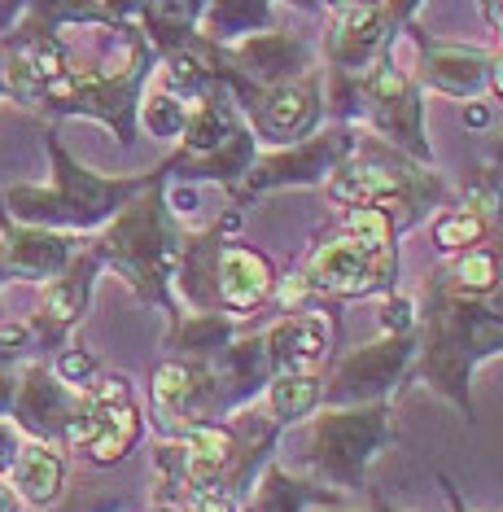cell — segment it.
I'll return each instance as SVG.
<instances>
[{"label":"cell","instance_id":"cell-1","mask_svg":"<svg viewBox=\"0 0 503 512\" xmlns=\"http://www.w3.org/2000/svg\"><path fill=\"white\" fill-rule=\"evenodd\" d=\"M503 351V289L490 298H455L434 289V307L420 337V377L447 394L455 412L473 421L469 377L482 359Z\"/></svg>","mask_w":503,"mask_h":512},{"label":"cell","instance_id":"cell-2","mask_svg":"<svg viewBox=\"0 0 503 512\" xmlns=\"http://www.w3.org/2000/svg\"><path fill=\"white\" fill-rule=\"evenodd\" d=\"M49 154H53V180L57 184L53 189H31V184L9 189L5 211L14 219H22L27 228H49V232H66V237L119 219L127 206L162 176V167L154 176H123V180L92 176L88 167H79V162L66 154L57 136H49Z\"/></svg>","mask_w":503,"mask_h":512},{"label":"cell","instance_id":"cell-3","mask_svg":"<svg viewBox=\"0 0 503 512\" xmlns=\"http://www.w3.org/2000/svg\"><path fill=\"white\" fill-rule=\"evenodd\" d=\"M167 167H162V176H167ZM158 180L149 184L110 228L97 232L92 250L101 254V263H114V272L127 276L140 298L158 302V307L175 320L171 281H175V272H180L184 237H189V232H180L171 224V206H167V197L158 193Z\"/></svg>","mask_w":503,"mask_h":512},{"label":"cell","instance_id":"cell-4","mask_svg":"<svg viewBox=\"0 0 503 512\" xmlns=\"http://www.w3.org/2000/svg\"><path fill=\"white\" fill-rule=\"evenodd\" d=\"M390 442V399L364 407H324L307 425V464L324 486L355 491Z\"/></svg>","mask_w":503,"mask_h":512},{"label":"cell","instance_id":"cell-5","mask_svg":"<svg viewBox=\"0 0 503 512\" xmlns=\"http://www.w3.org/2000/svg\"><path fill=\"white\" fill-rule=\"evenodd\" d=\"M329 197L342 206H381V211L407 206V211H420L425 202H442V184L420 162L403 158L399 149L381 141H359L355 154L333 171Z\"/></svg>","mask_w":503,"mask_h":512},{"label":"cell","instance_id":"cell-6","mask_svg":"<svg viewBox=\"0 0 503 512\" xmlns=\"http://www.w3.org/2000/svg\"><path fill=\"white\" fill-rule=\"evenodd\" d=\"M420 351L416 333H385L381 342L350 351L342 364L333 368V381L324 386V403L329 407H364V403H385L403 386L412 372V359Z\"/></svg>","mask_w":503,"mask_h":512},{"label":"cell","instance_id":"cell-7","mask_svg":"<svg viewBox=\"0 0 503 512\" xmlns=\"http://www.w3.org/2000/svg\"><path fill=\"white\" fill-rule=\"evenodd\" d=\"M394 263H399V250H368L364 241H355L350 232L324 241L320 250L311 254V263L302 267L311 294L324 298H359L372 294V289H385L394 281Z\"/></svg>","mask_w":503,"mask_h":512},{"label":"cell","instance_id":"cell-8","mask_svg":"<svg viewBox=\"0 0 503 512\" xmlns=\"http://www.w3.org/2000/svg\"><path fill=\"white\" fill-rule=\"evenodd\" d=\"M355 145H359V136L350 132V127H329V132L311 136V141H302L294 149H276V154L259 158L232 193L250 197V193H263V189H280V184H315L324 176L333 180V171L355 154Z\"/></svg>","mask_w":503,"mask_h":512},{"label":"cell","instance_id":"cell-9","mask_svg":"<svg viewBox=\"0 0 503 512\" xmlns=\"http://www.w3.org/2000/svg\"><path fill=\"white\" fill-rule=\"evenodd\" d=\"M412 14V5H333V31H329V62L342 75H364L381 62L399 18Z\"/></svg>","mask_w":503,"mask_h":512},{"label":"cell","instance_id":"cell-10","mask_svg":"<svg viewBox=\"0 0 503 512\" xmlns=\"http://www.w3.org/2000/svg\"><path fill=\"white\" fill-rule=\"evenodd\" d=\"M320 92H315L311 79H294V84H280V88H267L259 97L245 106L254 123V136L276 149H289V145H302L311 141L315 123H320Z\"/></svg>","mask_w":503,"mask_h":512},{"label":"cell","instance_id":"cell-11","mask_svg":"<svg viewBox=\"0 0 503 512\" xmlns=\"http://www.w3.org/2000/svg\"><path fill=\"white\" fill-rule=\"evenodd\" d=\"M311 66V53L307 44L298 36H289V31H263V36H250L241 44H232L224 49V71L237 75L241 84L250 88H280V84H294V79Z\"/></svg>","mask_w":503,"mask_h":512},{"label":"cell","instance_id":"cell-12","mask_svg":"<svg viewBox=\"0 0 503 512\" xmlns=\"http://www.w3.org/2000/svg\"><path fill=\"white\" fill-rule=\"evenodd\" d=\"M337 320L324 311H289L280 324L267 329V355L272 377H320L324 359L333 351Z\"/></svg>","mask_w":503,"mask_h":512},{"label":"cell","instance_id":"cell-13","mask_svg":"<svg viewBox=\"0 0 503 512\" xmlns=\"http://www.w3.org/2000/svg\"><path fill=\"white\" fill-rule=\"evenodd\" d=\"M79 259V237L66 232H49V228H9L0 237V272L18 276V281H57L66 276V267Z\"/></svg>","mask_w":503,"mask_h":512},{"label":"cell","instance_id":"cell-14","mask_svg":"<svg viewBox=\"0 0 503 512\" xmlns=\"http://www.w3.org/2000/svg\"><path fill=\"white\" fill-rule=\"evenodd\" d=\"M420 40V79H425L434 92H447V97L473 101L490 88V75H495V53L473 49V44H442V40Z\"/></svg>","mask_w":503,"mask_h":512},{"label":"cell","instance_id":"cell-15","mask_svg":"<svg viewBox=\"0 0 503 512\" xmlns=\"http://www.w3.org/2000/svg\"><path fill=\"white\" fill-rule=\"evenodd\" d=\"M224 394H219V381L210 364H197V359H171V364L158 368L154 377V407L167 421H180V429L189 434L193 425H206L202 416L215 407Z\"/></svg>","mask_w":503,"mask_h":512},{"label":"cell","instance_id":"cell-16","mask_svg":"<svg viewBox=\"0 0 503 512\" xmlns=\"http://www.w3.org/2000/svg\"><path fill=\"white\" fill-rule=\"evenodd\" d=\"M79 399H84V390L62 386V381L44 368H27L18 381V390H14V421L44 442L62 438L70 416L79 412Z\"/></svg>","mask_w":503,"mask_h":512},{"label":"cell","instance_id":"cell-17","mask_svg":"<svg viewBox=\"0 0 503 512\" xmlns=\"http://www.w3.org/2000/svg\"><path fill=\"white\" fill-rule=\"evenodd\" d=\"M92 412H97V438H92L88 456L97 464H114L136 447L140 438V407L132 399V386L123 377H101L88 390Z\"/></svg>","mask_w":503,"mask_h":512},{"label":"cell","instance_id":"cell-18","mask_svg":"<svg viewBox=\"0 0 503 512\" xmlns=\"http://www.w3.org/2000/svg\"><path fill=\"white\" fill-rule=\"evenodd\" d=\"M140 79H97L92 71H79L75 92H70L62 106H53V110L57 114H92V119H101L110 132H119L123 145H132V119H136V101H140Z\"/></svg>","mask_w":503,"mask_h":512},{"label":"cell","instance_id":"cell-19","mask_svg":"<svg viewBox=\"0 0 503 512\" xmlns=\"http://www.w3.org/2000/svg\"><path fill=\"white\" fill-rule=\"evenodd\" d=\"M232 464H237V438L224 425H193L180 442L184 495L189 491H224ZM228 495V491H224Z\"/></svg>","mask_w":503,"mask_h":512},{"label":"cell","instance_id":"cell-20","mask_svg":"<svg viewBox=\"0 0 503 512\" xmlns=\"http://www.w3.org/2000/svg\"><path fill=\"white\" fill-rule=\"evenodd\" d=\"M101 267H105V263H101L97 250H79V259L66 267V276H57V281L49 285L40 316H35V329L49 333V342H53V337H62L70 324L84 316L88 294H92V281H97Z\"/></svg>","mask_w":503,"mask_h":512},{"label":"cell","instance_id":"cell-21","mask_svg":"<svg viewBox=\"0 0 503 512\" xmlns=\"http://www.w3.org/2000/svg\"><path fill=\"white\" fill-rule=\"evenodd\" d=\"M210 372L219 381L224 403H241L254 390L272 386V355H267V333L263 337H232L219 355H210Z\"/></svg>","mask_w":503,"mask_h":512},{"label":"cell","instance_id":"cell-22","mask_svg":"<svg viewBox=\"0 0 503 512\" xmlns=\"http://www.w3.org/2000/svg\"><path fill=\"white\" fill-rule=\"evenodd\" d=\"M434 289L455 298H490L503 289V254L499 250H464L455 263L442 267V276L434 281Z\"/></svg>","mask_w":503,"mask_h":512},{"label":"cell","instance_id":"cell-23","mask_svg":"<svg viewBox=\"0 0 503 512\" xmlns=\"http://www.w3.org/2000/svg\"><path fill=\"white\" fill-rule=\"evenodd\" d=\"M197 14H202V5H136V27L140 36L154 40V49L162 57L189 49V44L197 40Z\"/></svg>","mask_w":503,"mask_h":512},{"label":"cell","instance_id":"cell-24","mask_svg":"<svg viewBox=\"0 0 503 512\" xmlns=\"http://www.w3.org/2000/svg\"><path fill=\"white\" fill-rule=\"evenodd\" d=\"M202 14H206L202 40L219 44V49H232V44L272 31V9L250 5V0H241V5H210V9H202Z\"/></svg>","mask_w":503,"mask_h":512},{"label":"cell","instance_id":"cell-25","mask_svg":"<svg viewBox=\"0 0 503 512\" xmlns=\"http://www.w3.org/2000/svg\"><path fill=\"white\" fill-rule=\"evenodd\" d=\"M14 482H18V491L27 504L49 508L53 499L62 495V456H57L49 442H31V447H22V456H18Z\"/></svg>","mask_w":503,"mask_h":512},{"label":"cell","instance_id":"cell-26","mask_svg":"<svg viewBox=\"0 0 503 512\" xmlns=\"http://www.w3.org/2000/svg\"><path fill=\"white\" fill-rule=\"evenodd\" d=\"M311 499H324V491H315L311 482H302V477H289L285 469L267 464L263 477H259V491L250 495L245 512H307Z\"/></svg>","mask_w":503,"mask_h":512},{"label":"cell","instance_id":"cell-27","mask_svg":"<svg viewBox=\"0 0 503 512\" xmlns=\"http://www.w3.org/2000/svg\"><path fill=\"white\" fill-rule=\"evenodd\" d=\"M324 399V377H272L267 386V407H272L276 425H294L311 416Z\"/></svg>","mask_w":503,"mask_h":512},{"label":"cell","instance_id":"cell-28","mask_svg":"<svg viewBox=\"0 0 503 512\" xmlns=\"http://www.w3.org/2000/svg\"><path fill=\"white\" fill-rule=\"evenodd\" d=\"M486 232H490V219H482V215L473 211V206H460V211H451L447 219H438L434 241H438V250L464 254V250H477V246H482Z\"/></svg>","mask_w":503,"mask_h":512},{"label":"cell","instance_id":"cell-29","mask_svg":"<svg viewBox=\"0 0 503 512\" xmlns=\"http://www.w3.org/2000/svg\"><path fill=\"white\" fill-rule=\"evenodd\" d=\"M140 119L154 136L162 141H171V136H184V127H189V110H184L180 97H171V92H149L145 101H140Z\"/></svg>","mask_w":503,"mask_h":512},{"label":"cell","instance_id":"cell-30","mask_svg":"<svg viewBox=\"0 0 503 512\" xmlns=\"http://www.w3.org/2000/svg\"><path fill=\"white\" fill-rule=\"evenodd\" d=\"M346 232L355 241H364L368 250H394V215L381 206H350Z\"/></svg>","mask_w":503,"mask_h":512},{"label":"cell","instance_id":"cell-31","mask_svg":"<svg viewBox=\"0 0 503 512\" xmlns=\"http://www.w3.org/2000/svg\"><path fill=\"white\" fill-rule=\"evenodd\" d=\"M53 377L62 381V386H70V390H92L97 386V364H92L88 351L70 346V351H62L53 359Z\"/></svg>","mask_w":503,"mask_h":512},{"label":"cell","instance_id":"cell-32","mask_svg":"<svg viewBox=\"0 0 503 512\" xmlns=\"http://www.w3.org/2000/svg\"><path fill=\"white\" fill-rule=\"evenodd\" d=\"M385 333H416V302L412 298H390L381 307Z\"/></svg>","mask_w":503,"mask_h":512},{"label":"cell","instance_id":"cell-33","mask_svg":"<svg viewBox=\"0 0 503 512\" xmlns=\"http://www.w3.org/2000/svg\"><path fill=\"white\" fill-rule=\"evenodd\" d=\"M18 456H22V442H18V429L9 421H0V477L9 469H18Z\"/></svg>","mask_w":503,"mask_h":512},{"label":"cell","instance_id":"cell-34","mask_svg":"<svg viewBox=\"0 0 503 512\" xmlns=\"http://www.w3.org/2000/svg\"><path fill=\"white\" fill-rule=\"evenodd\" d=\"M189 508L184 512H232V499L224 491H189Z\"/></svg>","mask_w":503,"mask_h":512},{"label":"cell","instance_id":"cell-35","mask_svg":"<svg viewBox=\"0 0 503 512\" xmlns=\"http://www.w3.org/2000/svg\"><path fill=\"white\" fill-rule=\"evenodd\" d=\"M307 294H311V285H307V276L298 272L294 281L280 285V294H276V298H280V307H285V311H298V307H302V298H307Z\"/></svg>","mask_w":503,"mask_h":512},{"label":"cell","instance_id":"cell-36","mask_svg":"<svg viewBox=\"0 0 503 512\" xmlns=\"http://www.w3.org/2000/svg\"><path fill=\"white\" fill-rule=\"evenodd\" d=\"M464 123H469V132H486V127H490V106H482V101H469V106H464Z\"/></svg>","mask_w":503,"mask_h":512},{"label":"cell","instance_id":"cell-37","mask_svg":"<svg viewBox=\"0 0 503 512\" xmlns=\"http://www.w3.org/2000/svg\"><path fill=\"white\" fill-rule=\"evenodd\" d=\"M490 88H495L499 97H503V53L495 57V75H490Z\"/></svg>","mask_w":503,"mask_h":512},{"label":"cell","instance_id":"cell-38","mask_svg":"<svg viewBox=\"0 0 503 512\" xmlns=\"http://www.w3.org/2000/svg\"><path fill=\"white\" fill-rule=\"evenodd\" d=\"M447 495H451V504H455V512H469V508H464V504H460V499H455V491H451V486H447Z\"/></svg>","mask_w":503,"mask_h":512},{"label":"cell","instance_id":"cell-39","mask_svg":"<svg viewBox=\"0 0 503 512\" xmlns=\"http://www.w3.org/2000/svg\"><path fill=\"white\" fill-rule=\"evenodd\" d=\"M377 512H399V508H390V504H377Z\"/></svg>","mask_w":503,"mask_h":512},{"label":"cell","instance_id":"cell-40","mask_svg":"<svg viewBox=\"0 0 503 512\" xmlns=\"http://www.w3.org/2000/svg\"><path fill=\"white\" fill-rule=\"evenodd\" d=\"M499 176H503V145H499Z\"/></svg>","mask_w":503,"mask_h":512},{"label":"cell","instance_id":"cell-41","mask_svg":"<svg viewBox=\"0 0 503 512\" xmlns=\"http://www.w3.org/2000/svg\"><path fill=\"white\" fill-rule=\"evenodd\" d=\"M320 512H324V508H320ZM329 512H337V508H329Z\"/></svg>","mask_w":503,"mask_h":512}]
</instances>
